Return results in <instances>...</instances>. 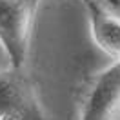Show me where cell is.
I'll use <instances>...</instances> for the list:
<instances>
[{
	"mask_svg": "<svg viewBox=\"0 0 120 120\" xmlns=\"http://www.w3.org/2000/svg\"><path fill=\"white\" fill-rule=\"evenodd\" d=\"M104 2H107V4H109V6H113V8H116V6L120 4L118 0H104Z\"/></svg>",
	"mask_w": 120,
	"mask_h": 120,
	"instance_id": "obj_5",
	"label": "cell"
},
{
	"mask_svg": "<svg viewBox=\"0 0 120 120\" xmlns=\"http://www.w3.org/2000/svg\"><path fill=\"white\" fill-rule=\"evenodd\" d=\"M120 111V60L98 73L86 97L80 120H113Z\"/></svg>",
	"mask_w": 120,
	"mask_h": 120,
	"instance_id": "obj_3",
	"label": "cell"
},
{
	"mask_svg": "<svg viewBox=\"0 0 120 120\" xmlns=\"http://www.w3.org/2000/svg\"><path fill=\"white\" fill-rule=\"evenodd\" d=\"M91 22V35L97 45L111 58L120 60V18L97 0H82Z\"/></svg>",
	"mask_w": 120,
	"mask_h": 120,
	"instance_id": "obj_4",
	"label": "cell"
},
{
	"mask_svg": "<svg viewBox=\"0 0 120 120\" xmlns=\"http://www.w3.org/2000/svg\"><path fill=\"white\" fill-rule=\"evenodd\" d=\"M38 2L40 0H0V45L11 68L22 69L26 66Z\"/></svg>",
	"mask_w": 120,
	"mask_h": 120,
	"instance_id": "obj_1",
	"label": "cell"
},
{
	"mask_svg": "<svg viewBox=\"0 0 120 120\" xmlns=\"http://www.w3.org/2000/svg\"><path fill=\"white\" fill-rule=\"evenodd\" d=\"M0 120H47L24 68L0 69Z\"/></svg>",
	"mask_w": 120,
	"mask_h": 120,
	"instance_id": "obj_2",
	"label": "cell"
}]
</instances>
